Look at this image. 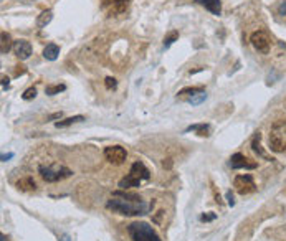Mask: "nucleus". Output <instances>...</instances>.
I'll list each match as a JSON object with an SVG mask.
<instances>
[{"label":"nucleus","instance_id":"5","mask_svg":"<svg viewBox=\"0 0 286 241\" xmlns=\"http://www.w3.org/2000/svg\"><path fill=\"white\" fill-rule=\"evenodd\" d=\"M270 149L273 152L280 154L286 150V122L278 121L275 122L270 132Z\"/></svg>","mask_w":286,"mask_h":241},{"label":"nucleus","instance_id":"10","mask_svg":"<svg viewBox=\"0 0 286 241\" xmlns=\"http://www.w3.org/2000/svg\"><path fill=\"white\" fill-rule=\"evenodd\" d=\"M228 165L233 169V170H238V169H246V170H255L256 167H258V164L253 162V160L246 159L245 155L237 152L233 154L230 157V162H228Z\"/></svg>","mask_w":286,"mask_h":241},{"label":"nucleus","instance_id":"14","mask_svg":"<svg viewBox=\"0 0 286 241\" xmlns=\"http://www.w3.org/2000/svg\"><path fill=\"white\" fill-rule=\"evenodd\" d=\"M13 43H15V41H12V36L8 35L7 32L0 33V53L7 55L8 51L13 48Z\"/></svg>","mask_w":286,"mask_h":241},{"label":"nucleus","instance_id":"9","mask_svg":"<svg viewBox=\"0 0 286 241\" xmlns=\"http://www.w3.org/2000/svg\"><path fill=\"white\" fill-rule=\"evenodd\" d=\"M103 10H106L109 15H119L124 13L129 7V0H103Z\"/></svg>","mask_w":286,"mask_h":241},{"label":"nucleus","instance_id":"16","mask_svg":"<svg viewBox=\"0 0 286 241\" xmlns=\"http://www.w3.org/2000/svg\"><path fill=\"white\" fill-rule=\"evenodd\" d=\"M17 188L22 192H32L37 188V183L32 177H25V178H20V180L17 182Z\"/></svg>","mask_w":286,"mask_h":241},{"label":"nucleus","instance_id":"1","mask_svg":"<svg viewBox=\"0 0 286 241\" xmlns=\"http://www.w3.org/2000/svg\"><path fill=\"white\" fill-rule=\"evenodd\" d=\"M106 208L113 213H119L124 216H141L149 213L152 203L144 202L139 195L124 192H114L113 197L106 202Z\"/></svg>","mask_w":286,"mask_h":241},{"label":"nucleus","instance_id":"8","mask_svg":"<svg viewBox=\"0 0 286 241\" xmlns=\"http://www.w3.org/2000/svg\"><path fill=\"white\" fill-rule=\"evenodd\" d=\"M250 41H251V45H253V48L258 51V53L261 55H268L270 53V36L266 35L265 32H255V33H251V36H250Z\"/></svg>","mask_w":286,"mask_h":241},{"label":"nucleus","instance_id":"6","mask_svg":"<svg viewBox=\"0 0 286 241\" xmlns=\"http://www.w3.org/2000/svg\"><path fill=\"white\" fill-rule=\"evenodd\" d=\"M233 187L235 190L240 193V195H248V193H253L256 190L255 180L250 173H245V175H237L235 180H233Z\"/></svg>","mask_w":286,"mask_h":241},{"label":"nucleus","instance_id":"25","mask_svg":"<svg viewBox=\"0 0 286 241\" xmlns=\"http://www.w3.org/2000/svg\"><path fill=\"white\" fill-rule=\"evenodd\" d=\"M104 86H106L108 89H114L118 86V83H116V79L111 78V76H108L106 79H104Z\"/></svg>","mask_w":286,"mask_h":241},{"label":"nucleus","instance_id":"2","mask_svg":"<svg viewBox=\"0 0 286 241\" xmlns=\"http://www.w3.org/2000/svg\"><path fill=\"white\" fill-rule=\"evenodd\" d=\"M149 178H151L149 169L137 160V162L131 165L129 173H127L124 178L119 180V188H123V190H127V188H137V187H141L142 180H149Z\"/></svg>","mask_w":286,"mask_h":241},{"label":"nucleus","instance_id":"30","mask_svg":"<svg viewBox=\"0 0 286 241\" xmlns=\"http://www.w3.org/2000/svg\"><path fill=\"white\" fill-rule=\"evenodd\" d=\"M12 157H13V154L10 152V154H2V157H0V159H2V162H7V160L12 159Z\"/></svg>","mask_w":286,"mask_h":241},{"label":"nucleus","instance_id":"3","mask_svg":"<svg viewBox=\"0 0 286 241\" xmlns=\"http://www.w3.org/2000/svg\"><path fill=\"white\" fill-rule=\"evenodd\" d=\"M127 233H129L132 241H161L159 235L146 221H134V223H131L127 226Z\"/></svg>","mask_w":286,"mask_h":241},{"label":"nucleus","instance_id":"11","mask_svg":"<svg viewBox=\"0 0 286 241\" xmlns=\"http://www.w3.org/2000/svg\"><path fill=\"white\" fill-rule=\"evenodd\" d=\"M13 53L17 55L18 60H28L32 55V45L27 40H15L13 43Z\"/></svg>","mask_w":286,"mask_h":241},{"label":"nucleus","instance_id":"29","mask_svg":"<svg viewBox=\"0 0 286 241\" xmlns=\"http://www.w3.org/2000/svg\"><path fill=\"white\" fill-rule=\"evenodd\" d=\"M8 88H10V84H8V78L2 76V89L5 91V89H8Z\"/></svg>","mask_w":286,"mask_h":241},{"label":"nucleus","instance_id":"23","mask_svg":"<svg viewBox=\"0 0 286 241\" xmlns=\"http://www.w3.org/2000/svg\"><path fill=\"white\" fill-rule=\"evenodd\" d=\"M177 38H179V33H177V32H170L169 35L164 38V48H169V46L172 45Z\"/></svg>","mask_w":286,"mask_h":241},{"label":"nucleus","instance_id":"28","mask_svg":"<svg viewBox=\"0 0 286 241\" xmlns=\"http://www.w3.org/2000/svg\"><path fill=\"white\" fill-rule=\"evenodd\" d=\"M227 203H228V207H235V198H233L232 190L227 192Z\"/></svg>","mask_w":286,"mask_h":241},{"label":"nucleus","instance_id":"27","mask_svg":"<svg viewBox=\"0 0 286 241\" xmlns=\"http://www.w3.org/2000/svg\"><path fill=\"white\" fill-rule=\"evenodd\" d=\"M217 218V213H204L202 216H200V220L202 221H213Z\"/></svg>","mask_w":286,"mask_h":241},{"label":"nucleus","instance_id":"21","mask_svg":"<svg viewBox=\"0 0 286 241\" xmlns=\"http://www.w3.org/2000/svg\"><path fill=\"white\" fill-rule=\"evenodd\" d=\"M65 89H66L65 84H55V86H46L45 93H46V96H55V94L63 93Z\"/></svg>","mask_w":286,"mask_h":241},{"label":"nucleus","instance_id":"15","mask_svg":"<svg viewBox=\"0 0 286 241\" xmlns=\"http://www.w3.org/2000/svg\"><path fill=\"white\" fill-rule=\"evenodd\" d=\"M60 55V46L56 43H48L43 50V58L48 61H55Z\"/></svg>","mask_w":286,"mask_h":241},{"label":"nucleus","instance_id":"31","mask_svg":"<svg viewBox=\"0 0 286 241\" xmlns=\"http://www.w3.org/2000/svg\"><path fill=\"white\" fill-rule=\"evenodd\" d=\"M61 117V112H56V114H51L48 116V121H53V119H60Z\"/></svg>","mask_w":286,"mask_h":241},{"label":"nucleus","instance_id":"32","mask_svg":"<svg viewBox=\"0 0 286 241\" xmlns=\"http://www.w3.org/2000/svg\"><path fill=\"white\" fill-rule=\"evenodd\" d=\"M0 241H10V240H8V238H7V236L2 233V235H0Z\"/></svg>","mask_w":286,"mask_h":241},{"label":"nucleus","instance_id":"12","mask_svg":"<svg viewBox=\"0 0 286 241\" xmlns=\"http://www.w3.org/2000/svg\"><path fill=\"white\" fill-rule=\"evenodd\" d=\"M194 2H197L199 5L205 7V10L213 13V15H220V13H222V3H220V0H194Z\"/></svg>","mask_w":286,"mask_h":241},{"label":"nucleus","instance_id":"20","mask_svg":"<svg viewBox=\"0 0 286 241\" xmlns=\"http://www.w3.org/2000/svg\"><path fill=\"white\" fill-rule=\"evenodd\" d=\"M200 93H205V89H204L202 86L184 88V89H180V91L177 93V96H189V98H192V96H195V94H200Z\"/></svg>","mask_w":286,"mask_h":241},{"label":"nucleus","instance_id":"17","mask_svg":"<svg viewBox=\"0 0 286 241\" xmlns=\"http://www.w3.org/2000/svg\"><path fill=\"white\" fill-rule=\"evenodd\" d=\"M51 20H53V12H51V10H43L37 18V27L38 28H45Z\"/></svg>","mask_w":286,"mask_h":241},{"label":"nucleus","instance_id":"19","mask_svg":"<svg viewBox=\"0 0 286 241\" xmlns=\"http://www.w3.org/2000/svg\"><path fill=\"white\" fill-rule=\"evenodd\" d=\"M84 121V116H71V117H66V119L63 121H58V122H55V126L58 127H68L71 124H76V122H83Z\"/></svg>","mask_w":286,"mask_h":241},{"label":"nucleus","instance_id":"13","mask_svg":"<svg viewBox=\"0 0 286 241\" xmlns=\"http://www.w3.org/2000/svg\"><path fill=\"white\" fill-rule=\"evenodd\" d=\"M251 149H253L255 154H258V157L265 159V160H273L268 154L265 152L263 147H261V134H260V132H255L253 139H251Z\"/></svg>","mask_w":286,"mask_h":241},{"label":"nucleus","instance_id":"18","mask_svg":"<svg viewBox=\"0 0 286 241\" xmlns=\"http://www.w3.org/2000/svg\"><path fill=\"white\" fill-rule=\"evenodd\" d=\"M185 131H187V132L194 131V132H197V134L202 136V137L210 136V126H208V124H194V126H189Z\"/></svg>","mask_w":286,"mask_h":241},{"label":"nucleus","instance_id":"4","mask_svg":"<svg viewBox=\"0 0 286 241\" xmlns=\"http://www.w3.org/2000/svg\"><path fill=\"white\" fill-rule=\"evenodd\" d=\"M38 173L41 175L45 182L48 183H55V182H60V180H65L73 175V172L65 167V165H58V164H53V165H40L38 167Z\"/></svg>","mask_w":286,"mask_h":241},{"label":"nucleus","instance_id":"24","mask_svg":"<svg viewBox=\"0 0 286 241\" xmlns=\"http://www.w3.org/2000/svg\"><path fill=\"white\" fill-rule=\"evenodd\" d=\"M37 96V89L35 88H28L25 93L22 94V98L25 99V101H30V99H33Z\"/></svg>","mask_w":286,"mask_h":241},{"label":"nucleus","instance_id":"7","mask_svg":"<svg viewBox=\"0 0 286 241\" xmlns=\"http://www.w3.org/2000/svg\"><path fill=\"white\" fill-rule=\"evenodd\" d=\"M126 157H127V152L124 147H121V145H109V147L104 149V159L113 165L124 164Z\"/></svg>","mask_w":286,"mask_h":241},{"label":"nucleus","instance_id":"22","mask_svg":"<svg viewBox=\"0 0 286 241\" xmlns=\"http://www.w3.org/2000/svg\"><path fill=\"white\" fill-rule=\"evenodd\" d=\"M205 99H207V94L205 93H200V94H195V96H192V98H189L187 101L192 106H197V104H200V103L205 101Z\"/></svg>","mask_w":286,"mask_h":241},{"label":"nucleus","instance_id":"33","mask_svg":"<svg viewBox=\"0 0 286 241\" xmlns=\"http://www.w3.org/2000/svg\"><path fill=\"white\" fill-rule=\"evenodd\" d=\"M61 241H70V236H68V235H63V236H61Z\"/></svg>","mask_w":286,"mask_h":241},{"label":"nucleus","instance_id":"26","mask_svg":"<svg viewBox=\"0 0 286 241\" xmlns=\"http://www.w3.org/2000/svg\"><path fill=\"white\" fill-rule=\"evenodd\" d=\"M276 12H278V15L281 17L286 15V0H281V3L278 5V8H276Z\"/></svg>","mask_w":286,"mask_h":241}]
</instances>
